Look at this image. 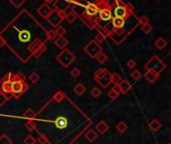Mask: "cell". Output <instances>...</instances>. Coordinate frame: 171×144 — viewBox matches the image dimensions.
<instances>
[{
  "instance_id": "27",
  "label": "cell",
  "mask_w": 171,
  "mask_h": 144,
  "mask_svg": "<svg viewBox=\"0 0 171 144\" xmlns=\"http://www.w3.org/2000/svg\"><path fill=\"white\" fill-rule=\"evenodd\" d=\"M122 80L121 76L119 75L117 72H114V73H111V81L114 84V85H118L119 82Z\"/></svg>"
},
{
  "instance_id": "19",
  "label": "cell",
  "mask_w": 171,
  "mask_h": 144,
  "mask_svg": "<svg viewBox=\"0 0 171 144\" xmlns=\"http://www.w3.org/2000/svg\"><path fill=\"white\" fill-rule=\"evenodd\" d=\"M148 126H149L150 130L152 131V132H157V131L161 128V122L159 121L158 119L155 118V119H152V120H151V121L149 122Z\"/></svg>"
},
{
  "instance_id": "22",
  "label": "cell",
  "mask_w": 171,
  "mask_h": 144,
  "mask_svg": "<svg viewBox=\"0 0 171 144\" xmlns=\"http://www.w3.org/2000/svg\"><path fill=\"white\" fill-rule=\"evenodd\" d=\"M97 137H98L97 132L95 130H93V129H89L85 133V138L88 140L89 142H94L95 140L97 139Z\"/></svg>"
},
{
  "instance_id": "13",
  "label": "cell",
  "mask_w": 171,
  "mask_h": 144,
  "mask_svg": "<svg viewBox=\"0 0 171 144\" xmlns=\"http://www.w3.org/2000/svg\"><path fill=\"white\" fill-rule=\"evenodd\" d=\"M31 39V32L27 29L20 30L18 33V40L22 43H27L29 42Z\"/></svg>"
},
{
  "instance_id": "46",
  "label": "cell",
  "mask_w": 171,
  "mask_h": 144,
  "mask_svg": "<svg viewBox=\"0 0 171 144\" xmlns=\"http://www.w3.org/2000/svg\"><path fill=\"white\" fill-rule=\"evenodd\" d=\"M38 143L39 144H48V139L46 138V136L41 135V136H39V138H38Z\"/></svg>"
},
{
  "instance_id": "1",
  "label": "cell",
  "mask_w": 171,
  "mask_h": 144,
  "mask_svg": "<svg viewBox=\"0 0 171 144\" xmlns=\"http://www.w3.org/2000/svg\"><path fill=\"white\" fill-rule=\"evenodd\" d=\"M144 68L146 70L153 71V72H156L158 74H160L166 68V64L163 62L157 55H153L152 57L144 64Z\"/></svg>"
},
{
  "instance_id": "34",
  "label": "cell",
  "mask_w": 171,
  "mask_h": 144,
  "mask_svg": "<svg viewBox=\"0 0 171 144\" xmlns=\"http://www.w3.org/2000/svg\"><path fill=\"white\" fill-rule=\"evenodd\" d=\"M29 80L32 83H37L39 80H40V76H39V74L38 73H36V72H33V73H31L30 75H29Z\"/></svg>"
},
{
  "instance_id": "11",
  "label": "cell",
  "mask_w": 171,
  "mask_h": 144,
  "mask_svg": "<svg viewBox=\"0 0 171 144\" xmlns=\"http://www.w3.org/2000/svg\"><path fill=\"white\" fill-rule=\"evenodd\" d=\"M52 10L53 9L48 5V4H47V3H43L42 5L39 6V8L37 9V13L40 15V16H42L43 18L46 19V17L51 13V11H52Z\"/></svg>"
},
{
  "instance_id": "53",
  "label": "cell",
  "mask_w": 171,
  "mask_h": 144,
  "mask_svg": "<svg viewBox=\"0 0 171 144\" xmlns=\"http://www.w3.org/2000/svg\"><path fill=\"white\" fill-rule=\"evenodd\" d=\"M44 1L48 4V3H53L54 2V0H44Z\"/></svg>"
},
{
  "instance_id": "15",
  "label": "cell",
  "mask_w": 171,
  "mask_h": 144,
  "mask_svg": "<svg viewBox=\"0 0 171 144\" xmlns=\"http://www.w3.org/2000/svg\"><path fill=\"white\" fill-rule=\"evenodd\" d=\"M68 40H67L64 36H61V37H56L54 39V44L56 45L58 48H60V49H65L68 45Z\"/></svg>"
},
{
  "instance_id": "6",
  "label": "cell",
  "mask_w": 171,
  "mask_h": 144,
  "mask_svg": "<svg viewBox=\"0 0 171 144\" xmlns=\"http://www.w3.org/2000/svg\"><path fill=\"white\" fill-rule=\"evenodd\" d=\"M84 51L88 54L91 58H95L98 53L102 52V47L100 46V44H98L95 40H91V41L86 44L84 46Z\"/></svg>"
},
{
  "instance_id": "10",
  "label": "cell",
  "mask_w": 171,
  "mask_h": 144,
  "mask_svg": "<svg viewBox=\"0 0 171 144\" xmlns=\"http://www.w3.org/2000/svg\"><path fill=\"white\" fill-rule=\"evenodd\" d=\"M54 9L61 12H66L67 9L71 8V3L69 0H54Z\"/></svg>"
},
{
  "instance_id": "25",
  "label": "cell",
  "mask_w": 171,
  "mask_h": 144,
  "mask_svg": "<svg viewBox=\"0 0 171 144\" xmlns=\"http://www.w3.org/2000/svg\"><path fill=\"white\" fill-rule=\"evenodd\" d=\"M116 130L119 132V133H124V132L128 129V126H127V124L124 121H119L116 124Z\"/></svg>"
},
{
  "instance_id": "55",
  "label": "cell",
  "mask_w": 171,
  "mask_h": 144,
  "mask_svg": "<svg viewBox=\"0 0 171 144\" xmlns=\"http://www.w3.org/2000/svg\"><path fill=\"white\" fill-rule=\"evenodd\" d=\"M168 144H170V143H168Z\"/></svg>"
},
{
  "instance_id": "51",
  "label": "cell",
  "mask_w": 171,
  "mask_h": 144,
  "mask_svg": "<svg viewBox=\"0 0 171 144\" xmlns=\"http://www.w3.org/2000/svg\"><path fill=\"white\" fill-rule=\"evenodd\" d=\"M70 1V3H71V5H77V4L79 3V1H80V0H69Z\"/></svg>"
},
{
  "instance_id": "7",
  "label": "cell",
  "mask_w": 171,
  "mask_h": 144,
  "mask_svg": "<svg viewBox=\"0 0 171 144\" xmlns=\"http://www.w3.org/2000/svg\"><path fill=\"white\" fill-rule=\"evenodd\" d=\"M112 15L113 17H119L123 19H127L130 15V12L127 10L126 4L125 6H114L112 7Z\"/></svg>"
},
{
  "instance_id": "50",
  "label": "cell",
  "mask_w": 171,
  "mask_h": 144,
  "mask_svg": "<svg viewBox=\"0 0 171 144\" xmlns=\"http://www.w3.org/2000/svg\"><path fill=\"white\" fill-rule=\"evenodd\" d=\"M6 44V41H5V39L2 37V36H0V47H2V46H4Z\"/></svg>"
},
{
  "instance_id": "17",
  "label": "cell",
  "mask_w": 171,
  "mask_h": 144,
  "mask_svg": "<svg viewBox=\"0 0 171 144\" xmlns=\"http://www.w3.org/2000/svg\"><path fill=\"white\" fill-rule=\"evenodd\" d=\"M95 128H96V130L98 131L99 134H105L109 129V125L104 121V120H101V121H99L96 124Z\"/></svg>"
},
{
  "instance_id": "8",
  "label": "cell",
  "mask_w": 171,
  "mask_h": 144,
  "mask_svg": "<svg viewBox=\"0 0 171 144\" xmlns=\"http://www.w3.org/2000/svg\"><path fill=\"white\" fill-rule=\"evenodd\" d=\"M98 15V7L95 4H88L84 8V11H83L82 15L80 16V18H86V17H93V16Z\"/></svg>"
},
{
  "instance_id": "20",
  "label": "cell",
  "mask_w": 171,
  "mask_h": 144,
  "mask_svg": "<svg viewBox=\"0 0 171 144\" xmlns=\"http://www.w3.org/2000/svg\"><path fill=\"white\" fill-rule=\"evenodd\" d=\"M109 37L112 39V41L115 43V44H117V45H119L121 42H123L124 40L126 39V37H124V36H121V35H119L118 33H116V32H113V33H111L108 35Z\"/></svg>"
},
{
  "instance_id": "52",
  "label": "cell",
  "mask_w": 171,
  "mask_h": 144,
  "mask_svg": "<svg viewBox=\"0 0 171 144\" xmlns=\"http://www.w3.org/2000/svg\"><path fill=\"white\" fill-rule=\"evenodd\" d=\"M112 89H113L115 92H117L118 94H120V90H119V87H118V85H114Z\"/></svg>"
},
{
  "instance_id": "5",
  "label": "cell",
  "mask_w": 171,
  "mask_h": 144,
  "mask_svg": "<svg viewBox=\"0 0 171 144\" xmlns=\"http://www.w3.org/2000/svg\"><path fill=\"white\" fill-rule=\"evenodd\" d=\"M65 14H66L65 12H61V11H57V10L53 9L52 11H51V13L46 17V20L53 27L56 28L57 26L60 25L61 22L64 20Z\"/></svg>"
},
{
  "instance_id": "2",
  "label": "cell",
  "mask_w": 171,
  "mask_h": 144,
  "mask_svg": "<svg viewBox=\"0 0 171 144\" xmlns=\"http://www.w3.org/2000/svg\"><path fill=\"white\" fill-rule=\"evenodd\" d=\"M94 79L102 88H107L112 81H111V73L106 68H100L94 74Z\"/></svg>"
},
{
  "instance_id": "23",
  "label": "cell",
  "mask_w": 171,
  "mask_h": 144,
  "mask_svg": "<svg viewBox=\"0 0 171 144\" xmlns=\"http://www.w3.org/2000/svg\"><path fill=\"white\" fill-rule=\"evenodd\" d=\"M73 91L75 92V94H76V95L81 96V95H83L86 92V88H85V86L83 85L82 83H78L77 85L74 87Z\"/></svg>"
},
{
  "instance_id": "33",
  "label": "cell",
  "mask_w": 171,
  "mask_h": 144,
  "mask_svg": "<svg viewBox=\"0 0 171 144\" xmlns=\"http://www.w3.org/2000/svg\"><path fill=\"white\" fill-rule=\"evenodd\" d=\"M130 76H131V78L134 80V81H138V80L141 79L142 74H141V72L139 70H134L133 72H131Z\"/></svg>"
},
{
  "instance_id": "18",
  "label": "cell",
  "mask_w": 171,
  "mask_h": 144,
  "mask_svg": "<svg viewBox=\"0 0 171 144\" xmlns=\"http://www.w3.org/2000/svg\"><path fill=\"white\" fill-rule=\"evenodd\" d=\"M111 24H112L115 29H118V28H122L125 26V20L119 17H112V19H111Z\"/></svg>"
},
{
  "instance_id": "43",
  "label": "cell",
  "mask_w": 171,
  "mask_h": 144,
  "mask_svg": "<svg viewBox=\"0 0 171 144\" xmlns=\"http://www.w3.org/2000/svg\"><path fill=\"white\" fill-rule=\"evenodd\" d=\"M136 65H137V63L134 59H129L128 61H127V67L130 68V69H133V68L136 67Z\"/></svg>"
},
{
  "instance_id": "45",
  "label": "cell",
  "mask_w": 171,
  "mask_h": 144,
  "mask_svg": "<svg viewBox=\"0 0 171 144\" xmlns=\"http://www.w3.org/2000/svg\"><path fill=\"white\" fill-rule=\"evenodd\" d=\"M108 96H109V98H110V99L114 100V99H116V98L118 97L119 94L117 93V92H115L113 89H110V91L108 92Z\"/></svg>"
},
{
  "instance_id": "31",
  "label": "cell",
  "mask_w": 171,
  "mask_h": 144,
  "mask_svg": "<svg viewBox=\"0 0 171 144\" xmlns=\"http://www.w3.org/2000/svg\"><path fill=\"white\" fill-rule=\"evenodd\" d=\"M0 144H13V141L7 134H2L0 136Z\"/></svg>"
},
{
  "instance_id": "41",
  "label": "cell",
  "mask_w": 171,
  "mask_h": 144,
  "mask_svg": "<svg viewBox=\"0 0 171 144\" xmlns=\"http://www.w3.org/2000/svg\"><path fill=\"white\" fill-rule=\"evenodd\" d=\"M56 37L57 36H56V33H55L54 30H50V31L47 32V34H46L47 40H54Z\"/></svg>"
},
{
  "instance_id": "48",
  "label": "cell",
  "mask_w": 171,
  "mask_h": 144,
  "mask_svg": "<svg viewBox=\"0 0 171 144\" xmlns=\"http://www.w3.org/2000/svg\"><path fill=\"white\" fill-rule=\"evenodd\" d=\"M63 97H64V96H63L62 92H58V93H56V95L54 96V98L56 99L57 101H61V100L63 99Z\"/></svg>"
},
{
  "instance_id": "42",
  "label": "cell",
  "mask_w": 171,
  "mask_h": 144,
  "mask_svg": "<svg viewBox=\"0 0 171 144\" xmlns=\"http://www.w3.org/2000/svg\"><path fill=\"white\" fill-rule=\"evenodd\" d=\"M138 22L142 24V25H144V24H148L149 23V18L148 16L146 15H142L140 18H138Z\"/></svg>"
},
{
  "instance_id": "3",
  "label": "cell",
  "mask_w": 171,
  "mask_h": 144,
  "mask_svg": "<svg viewBox=\"0 0 171 144\" xmlns=\"http://www.w3.org/2000/svg\"><path fill=\"white\" fill-rule=\"evenodd\" d=\"M75 59H76L75 55L70 50L66 49V48L63 49L60 53L56 56V60L65 68L68 67L70 64H72L75 61Z\"/></svg>"
},
{
  "instance_id": "35",
  "label": "cell",
  "mask_w": 171,
  "mask_h": 144,
  "mask_svg": "<svg viewBox=\"0 0 171 144\" xmlns=\"http://www.w3.org/2000/svg\"><path fill=\"white\" fill-rule=\"evenodd\" d=\"M90 94H91V96H92V97L98 98L99 96L101 95V90L99 89L98 87H93L92 89H91V91H90Z\"/></svg>"
},
{
  "instance_id": "37",
  "label": "cell",
  "mask_w": 171,
  "mask_h": 144,
  "mask_svg": "<svg viewBox=\"0 0 171 144\" xmlns=\"http://www.w3.org/2000/svg\"><path fill=\"white\" fill-rule=\"evenodd\" d=\"M10 3L12 4L15 8H20L23 4L25 3V0H10Z\"/></svg>"
},
{
  "instance_id": "39",
  "label": "cell",
  "mask_w": 171,
  "mask_h": 144,
  "mask_svg": "<svg viewBox=\"0 0 171 144\" xmlns=\"http://www.w3.org/2000/svg\"><path fill=\"white\" fill-rule=\"evenodd\" d=\"M23 142H24V144H35L36 140H35V138L33 137L32 135H28L24 138Z\"/></svg>"
},
{
  "instance_id": "32",
  "label": "cell",
  "mask_w": 171,
  "mask_h": 144,
  "mask_svg": "<svg viewBox=\"0 0 171 144\" xmlns=\"http://www.w3.org/2000/svg\"><path fill=\"white\" fill-rule=\"evenodd\" d=\"M54 31H55V33H56L57 37H61V36H64L65 33H66V29L63 26H61V25L57 26L56 28H55Z\"/></svg>"
},
{
  "instance_id": "47",
  "label": "cell",
  "mask_w": 171,
  "mask_h": 144,
  "mask_svg": "<svg viewBox=\"0 0 171 144\" xmlns=\"http://www.w3.org/2000/svg\"><path fill=\"white\" fill-rule=\"evenodd\" d=\"M25 126H26L27 129L30 130V131H32V130H34V129H35V128H36V125H35V123H33L32 121L27 122Z\"/></svg>"
},
{
  "instance_id": "24",
  "label": "cell",
  "mask_w": 171,
  "mask_h": 144,
  "mask_svg": "<svg viewBox=\"0 0 171 144\" xmlns=\"http://www.w3.org/2000/svg\"><path fill=\"white\" fill-rule=\"evenodd\" d=\"M64 19L67 20V22H68V23H73V22H75V20L77 19V15L75 14L72 10H71L69 12H66Z\"/></svg>"
},
{
  "instance_id": "30",
  "label": "cell",
  "mask_w": 171,
  "mask_h": 144,
  "mask_svg": "<svg viewBox=\"0 0 171 144\" xmlns=\"http://www.w3.org/2000/svg\"><path fill=\"white\" fill-rule=\"evenodd\" d=\"M102 28H103V30H104V32H106L105 35H107V36H108L109 34H111V33H113V32L115 31V28L113 27L112 24H111V22L108 23V24H106V25L103 26Z\"/></svg>"
},
{
  "instance_id": "40",
  "label": "cell",
  "mask_w": 171,
  "mask_h": 144,
  "mask_svg": "<svg viewBox=\"0 0 171 144\" xmlns=\"http://www.w3.org/2000/svg\"><path fill=\"white\" fill-rule=\"evenodd\" d=\"M70 74H71V76H72V77H74V78H77V77H79V76H80V74H81V71H80V69H79V68L75 67V68H73L72 70H71Z\"/></svg>"
},
{
  "instance_id": "44",
  "label": "cell",
  "mask_w": 171,
  "mask_h": 144,
  "mask_svg": "<svg viewBox=\"0 0 171 144\" xmlns=\"http://www.w3.org/2000/svg\"><path fill=\"white\" fill-rule=\"evenodd\" d=\"M7 101H8V99H7L6 95L0 92V106H3Z\"/></svg>"
},
{
  "instance_id": "16",
  "label": "cell",
  "mask_w": 171,
  "mask_h": 144,
  "mask_svg": "<svg viewBox=\"0 0 171 144\" xmlns=\"http://www.w3.org/2000/svg\"><path fill=\"white\" fill-rule=\"evenodd\" d=\"M159 75H160V74L156 73V72L147 70V71L145 72V74H144V77H145V79H146L149 83L152 84V83H154L155 81H157V79L159 78Z\"/></svg>"
},
{
  "instance_id": "21",
  "label": "cell",
  "mask_w": 171,
  "mask_h": 144,
  "mask_svg": "<svg viewBox=\"0 0 171 144\" xmlns=\"http://www.w3.org/2000/svg\"><path fill=\"white\" fill-rule=\"evenodd\" d=\"M154 46L157 48L158 50H163L167 46V41L163 37H158L156 41L154 42Z\"/></svg>"
},
{
  "instance_id": "29",
  "label": "cell",
  "mask_w": 171,
  "mask_h": 144,
  "mask_svg": "<svg viewBox=\"0 0 171 144\" xmlns=\"http://www.w3.org/2000/svg\"><path fill=\"white\" fill-rule=\"evenodd\" d=\"M95 59L97 60V62H99L100 64H103L105 63L107 61V59H108V57H107V55L105 53H103V52H100V53H98L96 55V57H95Z\"/></svg>"
},
{
  "instance_id": "12",
  "label": "cell",
  "mask_w": 171,
  "mask_h": 144,
  "mask_svg": "<svg viewBox=\"0 0 171 144\" xmlns=\"http://www.w3.org/2000/svg\"><path fill=\"white\" fill-rule=\"evenodd\" d=\"M54 125L57 129H60V130L64 129L68 125V119L64 117V116H59V117H57L54 120Z\"/></svg>"
},
{
  "instance_id": "49",
  "label": "cell",
  "mask_w": 171,
  "mask_h": 144,
  "mask_svg": "<svg viewBox=\"0 0 171 144\" xmlns=\"http://www.w3.org/2000/svg\"><path fill=\"white\" fill-rule=\"evenodd\" d=\"M84 1L88 4H95V5H97V4L100 2V0H84Z\"/></svg>"
},
{
  "instance_id": "4",
  "label": "cell",
  "mask_w": 171,
  "mask_h": 144,
  "mask_svg": "<svg viewBox=\"0 0 171 144\" xmlns=\"http://www.w3.org/2000/svg\"><path fill=\"white\" fill-rule=\"evenodd\" d=\"M29 86L25 81H21L18 79H13L12 81V96L18 99L24 92L28 89Z\"/></svg>"
},
{
  "instance_id": "28",
  "label": "cell",
  "mask_w": 171,
  "mask_h": 144,
  "mask_svg": "<svg viewBox=\"0 0 171 144\" xmlns=\"http://www.w3.org/2000/svg\"><path fill=\"white\" fill-rule=\"evenodd\" d=\"M35 116H36V114H35V112L31 109V108L26 109L24 113H23V117L26 119H33V118H35Z\"/></svg>"
},
{
  "instance_id": "38",
  "label": "cell",
  "mask_w": 171,
  "mask_h": 144,
  "mask_svg": "<svg viewBox=\"0 0 171 144\" xmlns=\"http://www.w3.org/2000/svg\"><path fill=\"white\" fill-rule=\"evenodd\" d=\"M14 73H12V72H8L4 77H3L1 79V81H10V82H12L13 81V79H14Z\"/></svg>"
},
{
  "instance_id": "36",
  "label": "cell",
  "mask_w": 171,
  "mask_h": 144,
  "mask_svg": "<svg viewBox=\"0 0 171 144\" xmlns=\"http://www.w3.org/2000/svg\"><path fill=\"white\" fill-rule=\"evenodd\" d=\"M153 29V27L150 25V24H144V25H142L141 26V31L143 32L144 34H149L151 31H152Z\"/></svg>"
},
{
  "instance_id": "54",
  "label": "cell",
  "mask_w": 171,
  "mask_h": 144,
  "mask_svg": "<svg viewBox=\"0 0 171 144\" xmlns=\"http://www.w3.org/2000/svg\"><path fill=\"white\" fill-rule=\"evenodd\" d=\"M156 1H161V0H156Z\"/></svg>"
},
{
  "instance_id": "9",
  "label": "cell",
  "mask_w": 171,
  "mask_h": 144,
  "mask_svg": "<svg viewBox=\"0 0 171 144\" xmlns=\"http://www.w3.org/2000/svg\"><path fill=\"white\" fill-rule=\"evenodd\" d=\"M112 17H113L112 8L105 7V8H102L101 10L98 11V19H99V21L108 22V21H111Z\"/></svg>"
},
{
  "instance_id": "14",
  "label": "cell",
  "mask_w": 171,
  "mask_h": 144,
  "mask_svg": "<svg viewBox=\"0 0 171 144\" xmlns=\"http://www.w3.org/2000/svg\"><path fill=\"white\" fill-rule=\"evenodd\" d=\"M119 90H120V94H127L131 90V84L128 82V80L123 79L118 84Z\"/></svg>"
},
{
  "instance_id": "26",
  "label": "cell",
  "mask_w": 171,
  "mask_h": 144,
  "mask_svg": "<svg viewBox=\"0 0 171 144\" xmlns=\"http://www.w3.org/2000/svg\"><path fill=\"white\" fill-rule=\"evenodd\" d=\"M105 39H106V35H105V33H103V31H99L98 33L96 34V36H95V38H94V40L98 44L103 43L105 41Z\"/></svg>"
}]
</instances>
